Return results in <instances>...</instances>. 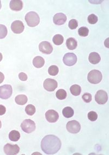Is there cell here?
<instances>
[{"label": "cell", "instance_id": "36", "mask_svg": "<svg viewBox=\"0 0 109 155\" xmlns=\"http://www.w3.org/2000/svg\"><path fill=\"white\" fill-rule=\"evenodd\" d=\"M2 58H3V56H2V54L1 53H0V62L1 60H2Z\"/></svg>", "mask_w": 109, "mask_h": 155}, {"label": "cell", "instance_id": "19", "mask_svg": "<svg viewBox=\"0 0 109 155\" xmlns=\"http://www.w3.org/2000/svg\"><path fill=\"white\" fill-rule=\"evenodd\" d=\"M27 97L25 95H19L16 96L15 98V102L19 105H24L27 102Z\"/></svg>", "mask_w": 109, "mask_h": 155}, {"label": "cell", "instance_id": "30", "mask_svg": "<svg viewBox=\"0 0 109 155\" xmlns=\"http://www.w3.org/2000/svg\"><path fill=\"white\" fill-rule=\"evenodd\" d=\"M68 26L71 29H77L78 26V22L77 20L75 19H71L69 21Z\"/></svg>", "mask_w": 109, "mask_h": 155}, {"label": "cell", "instance_id": "10", "mask_svg": "<svg viewBox=\"0 0 109 155\" xmlns=\"http://www.w3.org/2000/svg\"><path fill=\"white\" fill-rule=\"evenodd\" d=\"M58 83L56 80L51 79H45L43 83V87L48 92H53L57 88Z\"/></svg>", "mask_w": 109, "mask_h": 155}, {"label": "cell", "instance_id": "11", "mask_svg": "<svg viewBox=\"0 0 109 155\" xmlns=\"http://www.w3.org/2000/svg\"><path fill=\"white\" fill-rule=\"evenodd\" d=\"M39 51L45 54H52L53 51V48L51 44L48 41H44L41 43L39 45Z\"/></svg>", "mask_w": 109, "mask_h": 155}, {"label": "cell", "instance_id": "3", "mask_svg": "<svg viewBox=\"0 0 109 155\" xmlns=\"http://www.w3.org/2000/svg\"><path fill=\"white\" fill-rule=\"evenodd\" d=\"M102 73L97 70H93L88 74V81L92 84H98L102 80Z\"/></svg>", "mask_w": 109, "mask_h": 155}, {"label": "cell", "instance_id": "28", "mask_svg": "<svg viewBox=\"0 0 109 155\" xmlns=\"http://www.w3.org/2000/svg\"><path fill=\"white\" fill-rule=\"evenodd\" d=\"M78 33L81 37H87L89 33V30L86 27H81L79 29Z\"/></svg>", "mask_w": 109, "mask_h": 155}, {"label": "cell", "instance_id": "15", "mask_svg": "<svg viewBox=\"0 0 109 155\" xmlns=\"http://www.w3.org/2000/svg\"><path fill=\"white\" fill-rule=\"evenodd\" d=\"M10 8L14 11H20L23 9V2L20 0H12L10 2Z\"/></svg>", "mask_w": 109, "mask_h": 155}, {"label": "cell", "instance_id": "21", "mask_svg": "<svg viewBox=\"0 0 109 155\" xmlns=\"http://www.w3.org/2000/svg\"><path fill=\"white\" fill-rule=\"evenodd\" d=\"M74 110L70 107H66L64 108L62 111V114L64 117L66 118H70L74 115Z\"/></svg>", "mask_w": 109, "mask_h": 155}, {"label": "cell", "instance_id": "13", "mask_svg": "<svg viewBox=\"0 0 109 155\" xmlns=\"http://www.w3.org/2000/svg\"><path fill=\"white\" fill-rule=\"evenodd\" d=\"M45 118L48 122L53 123L56 122L58 120L59 115L56 111L50 109L46 112Z\"/></svg>", "mask_w": 109, "mask_h": 155}, {"label": "cell", "instance_id": "24", "mask_svg": "<svg viewBox=\"0 0 109 155\" xmlns=\"http://www.w3.org/2000/svg\"><path fill=\"white\" fill-rule=\"evenodd\" d=\"M56 96L59 100H64L67 97V92L64 89H59L56 92Z\"/></svg>", "mask_w": 109, "mask_h": 155}, {"label": "cell", "instance_id": "6", "mask_svg": "<svg viewBox=\"0 0 109 155\" xmlns=\"http://www.w3.org/2000/svg\"><path fill=\"white\" fill-rule=\"evenodd\" d=\"M66 127L69 132L73 134L79 132L81 130L80 124L76 120H71L68 122Z\"/></svg>", "mask_w": 109, "mask_h": 155}, {"label": "cell", "instance_id": "27", "mask_svg": "<svg viewBox=\"0 0 109 155\" xmlns=\"http://www.w3.org/2000/svg\"><path fill=\"white\" fill-rule=\"evenodd\" d=\"M8 33V31L6 26L0 24V39L5 38Z\"/></svg>", "mask_w": 109, "mask_h": 155}, {"label": "cell", "instance_id": "26", "mask_svg": "<svg viewBox=\"0 0 109 155\" xmlns=\"http://www.w3.org/2000/svg\"><path fill=\"white\" fill-rule=\"evenodd\" d=\"M59 72L58 68L56 65H52L49 67L48 69V73L51 76H56Z\"/></svg>", "mask_w": 109, "mask_h": 155}, {"label": "cell", "instance_id": "7", "mask_svg": "<svg viewBox=\"0 0 109 155\" xmlns=\"http://www.w3.org/2000/svg\"><path fill=\"white\" fill-rule=\"evenodd\" d=\"M63 61L65 65L67 66H73L77 62V57L73 53H68L64 55Z\"/></svg>", "mask_w": 109, "mask_h": 155}, {"label": "cell", "instance_id": "18", "mask_svg": "<svg viewBox=\"0 0 109 155\" xmlns=\"http://www.w3.org/2000/svg\"><path fill=\"white\" fill-rule=\"evenodd\" d=\"M66 45L69 50H73L77 48V41L74 38H69V39H68L66 41Z\"/></svg>", "mask_w": 109, "mask_h": 155}, {"label": "cell", "instance_id": "34", "mask_svg": "<svg viewBox=\"0 0 109 155\" xmlns=\"http://www.w3.org/2000/svg\"><path fill=\"white\" fill-rule=\"evenodd\" d=\"M6 112V107L3 105L0 104V115H2L3 114H5Z\"/></svg>", "mask_w": 109, "mask_h": 155}, {"label": "cell", "instance_id": "20", "mask_svg": "<svg viewBox=\"0 0 109 155\" xmlns=\"http://www.w3.org/2000/svg\"><path fill=\"white\" fill-rule=\"evenodd\" d=\"M20 138V134L19 132L16 130L12 131L9 134V138L11 141L17 142L19 140Z\"/></svg>", "mask_w": 109, "mask_h": 155}, {"label": "cell", "instance_id": "31", "mask_svg": "<svg viewBox=\"0 0 109 155\" xmlns=\"http://www.w3.org/2000/svg\"><path fill=\"white\" fill-rule=\"evenodd\" d=\"M88 118L91 121H94L98 118V114L94 111H91L88 114Z\"/></svg>", "mask_w": 109, "mask_h": 155}, {"label": "cell", "instance_id": "32", "mask_svg": "<svg viewBox=\"0 0 109 155\" xmlns=\"http://www.w3.org/2000/svg\"><path fill=\"white\" fill-rule=\"evenodd\" d=\"M82 98L84 101L86 103H89L90 102L92 101V95L90 93H85L82 96Z\"/></svg>", "mask_w": 109, "mask_h": 155}, {"label": "cell", "instance_id": "1", "mask_svg": "<svg viewBox=\"0 0 109 155\" xmlns=\"http://www.w3.org/2000/svg\"><path fill=\"white\" fill-rule=\"evenodd\" d=\"M60 139L54 135H48L44 137L41 142L42 151L47 155H54L61 148Z\"/></svg>", "mask_w": 109, "mask_h": 155}, {"label": "cell", "instance_id": "37", "mask_svg": "<svg viewBox=\"0 0 109 155\" xmlns=\"http://www.w3.org/2000/svg\"><path fill=\"white\" fill-rule=\"evenodd\" d=\"M1 126H2V123H1V121L0 120V129L1 128Z\"/></svg>", "mask_w": 109, "mask_h": 155}, {"label": "cell", "instance_id": "35", "mask_svg": "<svg viewBox=\"0 0 109 155\" xmlns=\"http://www.w3.org/2000/svg\"><path fill=\"white\" fill-rule=\"evenodd\" d=\"M4 79V75H3V73L0 72V84L3 82Z\"/></svg>", "mask_w": 109, "mask_h": 155}, {"label": "cell", "instance_id": "33", "mask_svg": "<svg viewBox=\"0 0 109 155\" xmlns=\"http://www.w3.org/2000/svg\"><path fill=\"white\" fill-rule=\"evenodd\" d=\"M19 78L22 81H25L27 79V76L25 73H20L19 74Z\"/></svg>", "mask_w": 109, "mask_h": 155}, {"label": "cell", "instance_id": "8", "mask_svg": "<svg viewBox=\"0 0 109 155\" xmlns=\"http://www.w3.org/2000/svg\"><path fill=\"white\" fill-rule=\"evenodd\" d=\"M95 100L98 104H105L108 100L107 93L103 90H100L98 91L95 95Z\"/></svg>", "mask_w": 109, "mask_h": 155}, {"label": "cell", "instance_id": "9", "mask_svg": "<svg viewBox=\"0 0 109 155\" xmlns=\"http://www.w3.org/2000/svg\"><path fill=\"white\" fill-rule=\"evenodd\" d=\"M4 152L8 155H14L18 154L20 151V148L18 145H12L10 144H7L4 146Z\"/></svg>", "mask_w": 109, "mask_h": 155}, {"label": "cell", "instance_id": "17", "mask_svg": "<svg viewBox=\"0 0 109 155\" xmlns=\"http://www.w3.org/2000/svg\"><path fill=\"white\" fill-rule=\"evenodd\" d=\"M45 64V60L41 56L35 57L33 60V64L37 68H41Z\"/></svg>", "mask_w": 109, "mask_h": 155}, {"label": "cell", "instance_id": "22", "mask_svg": "<svg viewBox=\"0 0 109 155\" xmlns=\"http://www.w3.org/2000/svg\"><path fill=\"white\" fill-rule=\"evenodd\" d=\"M70 91L73 95L77 96L80 94L81 88L80 86H79L77 84H74L71 87Z\"/></svg>", "mask_w": 109, "mask_h": 155}, {"label": "cell", "instance_id": "23", "mask_svg": "<svg viewBox=\"0 0 109 155\" xmlns=\"http://www.w3.org/2000/svg\"><path fill=\"white\" fill-rule=\"evenodd\" d=\"M53 42L56 45H60L62 44L64 41L63 37L61 35H54L52 39Z\"/></svg>", "mask_w": 109, "mask_h": 155}, {"label": "cell", "instance_id": "29", "mask_svg": "<svg viewBox=\"0 0 109 155\" xmlns=\"http://www.w3.org/2000/svg\"><path fill=\"white\" fill-rule=\"evenodd\" d=\"M98 17L95 14H92L88 17V21L90 24H92V25L95 24L98 22Z\"/></svg>", "mask_w": 109, "mask_h": 155}, {"label": "cell", "instance_id": "38", "mask_svg": "<svg viewBox=\"0 0 109 155\" xmlns=\"http://www.w3.org/2000/svg\"><path fill=\"white\" fill-rule=\"evenodd\" d=\"M1 8V1H0V9Z\"/></svg>", "mask_w": 109, "mask_h": 155}, {"label": "cell", "instance_id": "12", "mask_svg": "<svg viewBox=\"0 0 109 155\" xmlns=\"http://www.w3.org/2000/svg\"><path fill=\"white\" fill-rule=\"evenodd\" d=\"M25 26L23 22L20 20H16L13 21L11 25V29L14 33L20 34L24 31Z\"/></svg>", "mask_w": 109, "mask_h": 155}, {"label": "cell", "instance_id": "16", "mask_svg": "<svg viewBox=\"0 0 109 155\" xmlns=\"http://www.w3.org/2000/svg\"><path fill=\"white\" fill-rule=\"evenodd\" d=\"M89 62L91 64H96L99 63L101 60V58L99 54L96 52H92L90 54L88 58Z\"/></svg>", "mask_w": 109, "mask_h": 155}, {"label": "cell", "instance_id": "5", "mask_svg": "<svg viewBox=\"0 0 109 155\" xmlns=\"http://www.w3.org/2000/svg\"><path fill=\"white\" fill-rule=\"evenodd\" d=\"M13 89L10 84H5L0 87V98L8 99L12 95Z\"/></svg>", "mask_w": 109, "mask_h": 155}, {"label": "cell", "instance_id": "4", "mask_svg": "<svg viewBox=\"0 0 109 155\" xmlns=\"http://www.w3.org/2000/svg\"><path fill=\"white\" fill-rule=\"evenodd\" d=\"M21 128L26 133H32L35 130V123L31 119H26L21 124Z\"/></svg>", "mask_w": 109, "mask_h": 155}, {"label": "cell", "instance_id": "14", "mask_svg": "<svg viewBox=\"0 0 109 155\" xmlns=\"http://www.w3.org/2000/svg\"><path fill=\"white\" fill-rule=\"evenodd\" d=\"M67 16L63 13H57L53 18V21L55 25H62L64 24L67 21Z\"/></svg>", "mask_w": 109, "mask_h": 155}, {"label": "cell", "instance_id": "2", "mask_svg": "<svg viewBox=\"0 0 109 155\" xmlns=\"http://www.w3.org/2000/svg\"><path fill=\"white\" fill-rule=\"evenodd\" d=\"M25 19L28 26L31 27L38 25L40 22L38 14L35 12H30L27 13Z\"/></svg>", "mask_w": 109, "mask_h": 155}, {"label": "cell", "instance_id": "25", "mask_svg": "<svg viewBox=\"0 0 109 155\" xmlns=\"http://www.w3.org/2000/svg\"><path fill=\"white\" fill-rule=\"evenodd\" d=\"M25 112L29 115H33L35 113V107L32 104H29L25 108Z\"/></svg>", "mask_w": 109, "mask_h": 155}]
</instances>
